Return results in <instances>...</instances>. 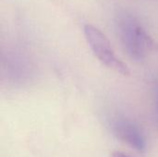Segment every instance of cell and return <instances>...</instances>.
Segmentation results:
<instances>
[{
	"label": "cell",
	"mask_w": 158,
	"mask_h": 157,
	"mask_svg": "<svg viewBox=\"0 0 158 157\" xmlns=\"http://www.w3.org/2000/svg\"><path fill=\"white\" fill-rule=\"evenodd\" d=\"M118 30L123 46L129 56L134 60H143L154 45L152 38L141 25L128 16L120 19Z\"/></svg>",
	"instance_id": "6da1fadb"
},
{
	"label": "cell",
	"mask_w": 158,
	"mask_h": 157,
	"mask_svg": "<svg viewBox=\"0 0 158 157\" xmlns=\"http://www.w3.org/2000/svg\"><path fill=\"white\" fill-rule=\"evenodd\" d=\"M84 34L91 49L100 62L119 74L124 76L130 75L128 66L117 57L109 40L99 29L87 24L84 26Z\"/></svg>",
	"instance_id": "7a4b0ae2"
},
{
	"label": "cell",
	"mask_w": 158,
	"mask_h": 157,
	"mask_svg": "<svg viewBox=\"0 0 158 157\" xmlns=\"http://www.w3.org/2000/svg\"><path fill=\"white\" fill-rule=\"evenodd\" d=\"M112 128L114 133L119 140L140 153L145 152V136L134 122L125 118H118L114 121Z\"/></svg>",
	"instance_id": "3957f363"
},
{
	"label": "cell",
	"mask_w": 158,
	"mask_h": 157,
	"mask_svg": "<svg viewBox=\"0 0 158 157\" xmlns=\"http://www.w3.org/2000/svg\"><path fill=\"white\" fill-rule=\"evenodd\" d=\"M155 102H156V120L158 122V86L156 89V98H155Z\"/></svg>",
	"instance_id": "277c9868"
},
{
	"label": "cell",
	"mask_w": 158,
	"mask_h": 157,
	"mask_svg": "<svg viewBox=\"0 0 158 157\" xmlns=\"http://www.w3.org/2000/svg\"><path fill=\"white\" fill-rule=\"evenodd\" d=\"M111 157H130L129 155H125L124 153H122V152H118V151H117V152H114L113 154H112V155Z\"/></svg>",
	"instance_id": "5b68a950"
}]
</instances>
